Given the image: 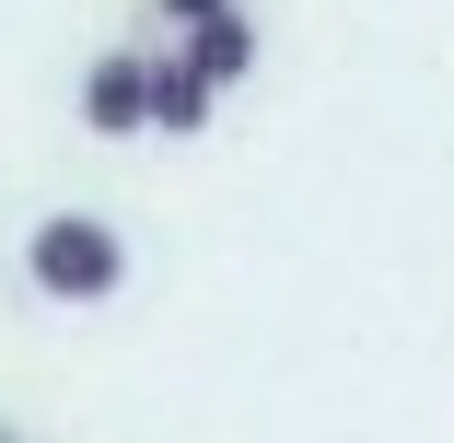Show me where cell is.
Returning <instances> with one entry per match:
<instances>
[{
    "label": "cell",
    "instance_id": "6da1fadb",
    "mask_svg": "<svg viewBox=\"0 0 454 443\" xmlns=\"http://www.w3.org/2000/svg\"><path fill=\"white\" fill-rule=\"evenodd\" d=\"M24 281L47 304H106V292H129V233L94 222V210H47L24 233Z\"/></svg>",
    "mask_w": 454,
    "mask_h": 443
},
{
    "label": "cell",
    "instance_id": "7a4b0ae2",
    "mask_svg": "<svg viewBox=\"0 0 454 443\" xmlns=\"http://www.w3.org/2000/svg\"><path fill=\"white\" fill-rule=\"evenodd\" d=\"M82 129L94 140H140L152 129V47H106L82 70Z\"/></svg>",
    "mask_w": 454,
    "mask_h": 443
},
{
    "label": "cell",
    "instance_id": "3957f363",
    "mask_svg": "<svg viewBox=\"0 0 454 443\" xmlns=\"http://www.w3.org/2000/svg\"><path fill=\"white\" fill-rule=\"evenodd\" d=\"M175 59H187L210 94H233V82L256 70V12H210V24H187V47H175Z\"/></svg>",
    "mask_w": 454,
    "mask_h": 443
},
{
    "label": "cell",
    "instance_id": "277c9868",
    "mask_svg": "<svg viewBox=\"0 0 454 443\" xmlns=\"http://www.w3.org/2000/svg\"><path fill=\"white\" fill-rule=\"evenodd\" d=\"M210 106H222V94H210V82L163 47V59H152V129H175V140H187V129H210Z\"/></svg>",
    "mask_w": 454,
    "mask_h": 443
},
{
    "label": "cell",
    "instance_id": "5b68a950",
    "mask_svg": "<svg viewBox=\"0 0 454 443\" xmlns=\"http://www.w3.org/2000/svg\"><path fill=\"white\" fill-rule=\"evenodd\" d=\"M163 12H175V24H210V12H233V0H163Z\"/></svg>",
    "mask_w": 454,
    "mask_h": 443
},
{
    "label": "cell",
    "instance_id": "8992f818",
    "mask_svg": "<svg viewBox=\"0 0 454 443\" xmlns=\"http://www.w3.org/2000/svg\"><path fill=\"white\" fill-rule=\"evenodd\" d=\"M0 443H24V431H0Z\"/></svg>",
    "mask_w": 454,
    "mask_h": 443
}]
</instances>
